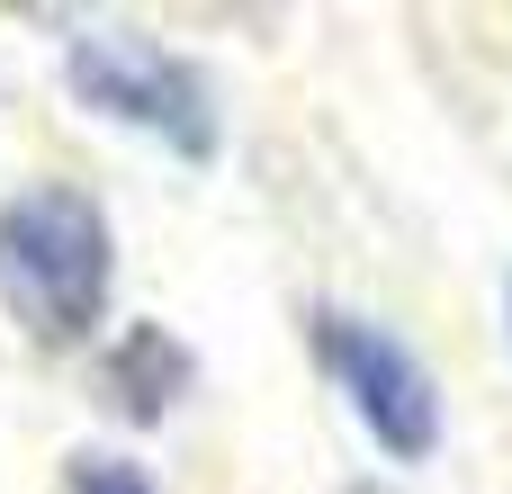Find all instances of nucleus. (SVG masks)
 <instances>
[{"instance_id":"f257e3e1","label":"nucleus","mask_w":512,"mask_h":494,"mask_svg":"<svg viewBox=\"0 0 512 494\" xmlns=\"http://www.w3.org/2000/svg\"><path fill=\"white\" fill-rule=\"evenodd\" d=\"M117 279V234L108 207L72 180H36L0 198V306L36 351H72L99 333Z\"/></svg>"},{"instance_id":"f03ea898","label":"nucleus","mask_w":512,"mask_h":494,"mask_svg":"<svg viewBox=\"0 0 512 494\" xmlns=\"http://www.w3.org/2000/svg\"><path fill=\"white\" fill-rule=\"evenodd\" d=\"M63 81H72V99L90 117L135 126V135L171 144L180 162H216V144H225V117H216L207 72L189 54H171L162 36H144V27H72Z\"/></svg>"},{"instance_id":"7ed1b4c3","label":"nucleus","mask_w":512,"mask_h":494,"mask_svg":"<svg viewBox=\"0 0 512 494\" xmlns=\"http://www.w3.org/2000/svg\"><path fill=\"white\" fill-rule=\"evenodd\" d=\"M315 369L351 396L360 432L396 459V468H423L441 450V378L423 369V351L351 306H315Z\"/></svg>"},{"instance_id":"20e7f679","label":"nucleus","mask_w":512,"mask_h":494,"mask_svg":"<svg viewBox=\"0 0 512 494\" xmlns=\"http://www.w3.org/2000/svg\"><path fill=\"white\" fill-rule=\"evenodd\" d=\"M99 387L117 396V414H126V423H162V414L189 396V351H180L162 324H135V333H117V351H108Z\"/></svg>"},{"instance_id":"39448f33","label":"nucleus","mask_w":512,"mask_h":494,"mask_svg":"<svg viewBox=\"0 0 512 494\" xmlns=\"http://www.w3.org/2000/svg\"><path fill=\"white\" fill-rule=\"evenodd\" d=\"M72 494H153V477L135 459H81L72 468Z\"/></svg>"},{"instance_id":"423d86ee","label":"nucleus","mask_w":512,"mask_h":494,"mask_svg":"<svg viewBox=\"0 0 512 494\" xmlns=\"http://www.w3.org/2000/svg\"><path fill=\"white\" fill-rule=\"evenodd\" d=\"M504 324H512V297H504Z\"/></svg>"}]
</instances>
